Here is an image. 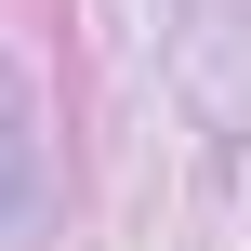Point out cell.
<instances>
[{"label": "cell", "instance_id": "obj_1", "mask_svg": "<svg viewBox=\"0 0 251 251\" xmlns=\"http://www.w3.org/2000/svg\"><path fill=\"white\" fill-rule=\"evenodd\" d=\"M13 199H26V106L0 93V212H13Z\"/></svg>", "mask_w": 251, "mask_h": 251}]
</instances>
